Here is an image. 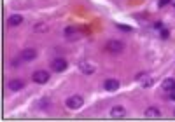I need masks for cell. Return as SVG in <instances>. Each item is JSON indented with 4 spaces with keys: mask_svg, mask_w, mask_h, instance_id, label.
<instances>
[{
    "mask_svg": "<svg viewBox=\"0 0 175 122\" xmlns=\"http://www.w3.org/2000/svg\"><path fill=\"white\" fill-rule=\"evenodd\" d=\"M63 35H65L67 40H77V39H81L79 30H75L74 26H67L65 30H63Z\"/></svg>",
    "mask_w": 175,
    "mask_h": 122,
    "instance_id": "cell-6",
    "label": "cell"
},
{
    "mask_svg": "<svg viewBox=\"0 0 175 122\" xmlns=\"http://www.w3.org/2000/svg\"><path fill=\"white\" fill-rule=\"evenodd\" d=\"M173 115H175V112H173Z\"/></svg>",
    "mask_w": 175,
    "mask_h": 122,
    "instance_id": "cell-20",
    "label": "cell"
},
{
    "mask_svg": "<svg viewBox=\"0 0 175 122\" xmlns=\"http://www.w3.org/2000/svg\"><path fill=\"white\" fill-rule=\"evenodd\" d=\"M49 103V100H40L39 103H37V106H40V108H46V105Z\"/></svg>",
    "mask_w": 175,
    "mask_h": 122,
    "instance_id": "cell-15",
    "label": "cell"
},
{
    "mask_svg": "<svg viewBox=\"0 0 175 122\" xmlns=\"http://www.w3.org/2000/svg\"><path fill=\"white\" fill-rule=\"evenodd\" d=\"M67 66H68V63H67V59H63V58H56V59H52V61H51V68H52V72H58V73L65 72Z\"/></svg>",
    "mask_w": 175,
    "mask_h": 122,
    "instance_id": "cell-4",
    "label": "cell"
},
{
    "mask_svg": "<svg viewBox=\"0 0 175 122\" xmlns=\"http://www.w3.org/2000/svg\"><path fill=\"white\" fill-rule=\"evenodd\" d=\"M168 35H170V33H168V30H163L161 31V37H163V39H168Z\"/></svg>",
    "mask_w": 175,
    "mask_h": 122,
    "instance_id": "cell-17",
    "label": "cell"
},
{
    "mask_svg": "<svg viewBox=\"0 0 175 122\" xmlns=\"http://www.w3.org/2000/svg\"><path fill=\"white\" fill-rule=\"evenodd\" d=\"M142 86H144V87L152 86V78H147V80H144V82H142Z\"/></svg>",
    "mask_w": 175,
    "mask_h": 122,
    "instance_id": "cell-16",
    "label": "cell"
},
{
    "mask_svg": "<svg viewBox=\"0 0 175 122\" xmlns=\"http://www.w3.org/2000/svg\"><path fill=\"white\" fill-rule=\"evenodd\" d=\"M105 51L112 52V54H118V52L124 51V44L119 42V40H109V42L105 44Z\"/></svg>",
    "mask_w": 175,
    "mask_h": 122,
    "instance_id": "cell-2",
    "label": "cell"
},
{
    "mask_svg": "<svg viewBox=\"0 0 175 122\" xmlns=\"http://www.w3.org/2000/svg\"><path fill=\"white\" fill-rule=\"evenodd\" d=\"M168 2H170V0H159V7H163V5H166V4H168Z\"/></svg>",
    "mask_w": 175,
    "mask_h": 122,
    "instance_id": "cell-18",
    "label": "cell"
},
{
    "mask_svg": "<svg viewBox=\"0 0 175 122\" xmlns=\"http://www.w3.org/2000/svg\"><path fill=\"white\" fill-rule=\"evenodd\" d=\"M144 115L147 119H158V117H161V112H159L156 106H149V108H145Z\"/></svg>",
    "mask_w": 175,
    "mask_h": 122,
    "instance_id": "cell-12",
    "label": "cell"
},
{
    "mask_svg": "<svg viewBox=\"0 0 175 122\" xmlns=\"http://www.w3.org/2000/svg\"><path fill=\"white\" fill-rule=\"evenodd\" d=\"M161 87H163V91H166V92L175 91V78H172V77L165 78V80L161 82Z\"/></svg>",
    "mask_w": 175,
    "mask_h": 122,
    "instance_id": "cell-10",
    "label": "cell"
},
{
    "mask_svg": "<svg viewBox=\"0 0 175 122\" xmlns=\"http://www.w3.org/2000/svg\"><path fill=\"white\" fill-rule=\"evenodd\" d=\"M79 70H81L82 73H86V75H91V73H95V72H96V65L93 63V61L84 59V61L79 63Z\"/></svg>",
    "mask_w": 175,
    "mask_h": 122,
    "instance_id": "cell-3",
    "label": "cell"
},
{
    "mask_svg": "<svg viewBox=\"0 0 175 122\" xmlns=\"http://www.w3.org/2000/svg\"><path fill=\"white\" fill-rule=\"evenodd\" d=\"M124 115H126V108L121 106V105H116V106H112V110H110V117L112 119H122Z\"/></svg>",
    "mask_w": 175,
    "mask_h": 122,
    "instance_id": "cell-8",
    "label": "cell"
},
{
    "mask_svg": "<svg viewBox=\"0 0 175 122\" xmlns=\"http://www.w3.org/2000/svg\"><path fill=\"white\" fill-rule=\"evenodd\" d=\"M170 100H173V101H175V92H172V94H170Z\"/></svg>",
    "mask_w": 175,
    "mask_h": 122,
    "instance_id": "cell-19",
    "label": "cell"
},
{
    "mask_svg": "<svg viewBox=\"0 0 175 122\" xmlns=\"http://www.w3.org/2000/svg\"><path fill=\"white\" fill-rule=\"evenodd\" d=\"M84 105V100H82V96H79V94H72L67 98L65 101V106L70 110H79L81 106Z\"/></svg>",
    "mask_w": 175,
    "mask_h": 122,
    "instance_id": "cell-1",
    "label": "cell"
},
{
    "mask_svg": "<svg viewBox=\"0 0 175 122\" xmlns=\"http://www.w3.org/2000/svg\"><path fill=\"white\" fill-rule=\"evenodd\" d=\"M103 89L105 91H109V92L118 91L119 89V80L118 78H107V80L103 82Z\"/></svg>",
    "mask_w": 175,
    "mask_h": 122,
    "instance_id": "cell-7",
    "label": "cell"
},
{
    "mask_svg": "<svg viewBox=\"0 0 175 122\" xmlns=\"http://www.w3.org/2000/svg\"><path fill=\"white\" fill-rule=\"evenodd\" d=\"M23 23V16L21 14H11V16L7 17V25L9 26H18Z\"/></svg>",
    "mask_w": 175,
    "mask_h": 122,
    "instance_id": "cell-13",
    "label": "cell"
},
{
    "mask_svg": "<svg viewBox=\"0 0 175 122\" xmlns=\"http://www.w3.org/2000/svg\"><path fill=\"white\" fill-rule=\"evenodd\" d=\"M49 26L46 25V23H37V25L33 26V31H40V33H44V31H48Z\"/></svg>",
    "mask_w": 175,
    "mask_h": 122,
    "instance_id": "cell-14",
    "label": "cell"
},
{
    "mask_svg": "<svg viewBox=\"0 0 175 122\" xmlns=\"http://www.w3.org/2000/svg\"><path fill=\"white\" fill-rule=\"evenodd\" d=\"M32 78H33L35 84H46L49 80V73L46 72V70H37V72H33Z\"/></svg>",
    "mask_w": 175,
    "mask_h": 122,
    "instance_id": "cell-5",
    "label": "cell"
},
{
    "mask_svg": "<svg viewBox=\"0 0 175 122\" xmlns=\"http://www.w3.org/2000/svg\"><path fill=\"white\" fill-rule=\"evenodd\" d=\"M35 58H37V51L35 49H25V51L21 52V59L23 61H33Z\"/></svg>",
    "mask_w": 175,
    "mask_h": 122,
    "instance_id": "cell-11",
    "label": "cell"
},
{
    "mask_svg": "<svg viewBox=\"0 0 175 122\" xmlns=\"http://www.w3.org/2000/svg\"><path fill=\"white\" fill-rule=\"evenodd\" d=\"M9 91H12V92H16V91H21L23 87H25V82H23L21 78H11V82H9Z\"/></svg>",
    "mask_w": 175,
    "mask_h": 122,
    "instance_id": "cell-9",
    "label": "cell"
}]
</instances>
